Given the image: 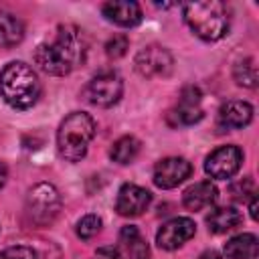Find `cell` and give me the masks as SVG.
Listing matches in <instances>:
<instances>
[{
    "instance_id": "cell-1",
    "label": "cell",
    "mask_w": 259,
    "mask_h": 259,
    "mask_svg": "<svg viewBox=\"0 0 259 259\" xmlns=\"http://www.w3.org/2000/svg\"><path fill=\"white\" fill-rule=\"evenodd\" d=\"M87 40L75 24H61L51 42H42L34 51V63L47 75H67L85 63Z\"/></svg>"
},
{
    "instance_id": "cell-2",
    "label": "cell",
    "mask_w": 259,
    "mask_h": 259,
    "mask_svg": "<svg viewBox=\"0 0 259 259\" xmlns=\"http://www.w3.org/2000/svg\"><path fill=\"white\" fill-rule=\"evenodd\" d=\"M0 95L14 109H28L40 97V81L34 69L22 61H12L0 71Z\"/></svg>"
},
{
    "instance_id": "cell-3",
    "label": "cell",
    "mask_w": 259,
    "mask_h": 259,
    "mask_svg": "<svg viewBox=\"0 0 259 259\" xmlns=\"http://www.w3.org/2000/svg\"><path fill=\"white\" fill-rule=\"evenodd\" d=\"M184 22L188 28L202 40H219L229 32L231 16L229 6L219 0H206V2H188L182 6Z\"/></svg>"
},
{
    "instance_id": "cell-4",
    "label": "cell",
    "mask_w": 259,
    "mask_h": 259,
    "mask_svg": "<svg viewBox=\"0 0 259 259\" xmlns=\"http://www.w3.org/2000/svg\"><path fill=\"white\" fill-rule=\"evenodd\" d=\"M95 138V121L85 111L69 113L57 132V150L67 162H79L85 158L91 140Z\"/></svg>"
},
{
    "instance_id": "cell-5",
    "label": "cell",
    "mask_w": 259,
    "mask_h": 259,
    "mask_svg": "<svg viewBox=\"0 0 259 259\" xmlns=\"http://www.w3.org/2000/svg\"><path fill=\"white\" fill-rule=\"evenodd\" d=\"M59 210H61V196L53 184L38 182L28 190L24 200V217L28 225H32L34 229L49 227L57 219Z\"/></svg>"
},
{
    "instance_id": "cell-6",
    "label": "cell",
    "mask_w": 259,
    "mask_h": 259,
    "mask_svg": "<svg viewBox=\"0 0 259 259\" xmlns=\"http://www.w3.org/2000/svg\"><path fill=\"white\" fill-rule=\"evenodd\" d=\"M123 83L117 73L113 71H101L97 73L85 87V97L89 103L99 107H111L121 99Z\"/></svg>"
},
{
    "instance_id": "cell-7",
    "label": "cell",
    "mask_w": 259,
    "mask_h": 259,
    "mask_svg": "<svg viewBox=\"0 0 259 259\" xmlns=\"http://www.w3.org/2000/svg\"><path fill=\"white\" fill-rule=\"evenodd\" d=\"M134 65L142 77H166L174 67V59L166 47L148 45L140 49V53L134 59Z\"/></svg>"
},
{
    "instance_id": "cell-8",
    "label": "cell",
    "mask_w": 259,
    "mask_h": 259,
    "mask_svg": "<svg viewBox=\"0 0 259 259\" xmlns=\"http://www.w3.org/2000/svg\"><path fill=\"white\" fill-rule=\"evenodd\" d=\"M202 93L198 87L194 85H188L180 91V97H178V103L168 111V121L170 125L178 127V125H192L196 121L202 119L204 111H202Z\"/></svg>"
},
{
    "instance_id": "cell-9",
    "label": "cell",
    "mask_w": 259,
    "mask_h": 259,
    "mask_svg": "<svg viewBox=\"0 0 259 259\" xmlns=\"http://www.w3.org/2000/svg\"><path fill=\"white\" fill-rule=\"evenodd\" d=\"M243 162V152L237 146H221L212 150L204 160V172L214 180L233 178Z\"/></svg>"
},
{
    "instance_id": "cell-10",
    "label": "cell",
    "mask_w": 259,
    "mask_h": 259,
    "mask_svg": "<svg viewBox=\"0 0 259 259\" xmlns=\"http://www.w3.org/2000/svg\"><path fill=\"white\" fill-rule=\"evenodd\" d=\"M196 233V225L192 219L188 217H176L170 219L168 223H164L158 233H156V243L160 249L166 251H174L178 247H182L186 241H190Z\"/></svg>"
},
{
    "instance_id": "cell-11",
    "label": "cell",
    "mask_w": 259,
    "mask_h": 259,
    "mask_svg": "<svg viewBox=\"0 0 259 259\" xmlns=\"http://www.w3.org/2000/svg\"><path fill=\"white\" fill-rule=\"evenodd\" d=\"M190 174H192V164L186 158L170 156V158L160 160L154 166V184L158 188L170 190V188H176L178 184H182Z\"/></svg>"
},
{
    "instance_id": "cell-12",
    "label": "cell",
    "mask_w": 259,
    "mask_h": 259,
    "mask_svg": "<svg viewBox=\"0 0 259 259\" xmlns=\"http://www.w3.org/2000/svg\"><path fill=\"white\" fill-rule=\"evenodd\" d=\"M152 204V194L138 184H123L115 198V210L121 217H140Z\"/></svg>"
},
{
    "instance_id": "cell-13",
    "label": "cell",
    "mask_w": 259,
    "mask_h": 259,
    "mask_svg": "<svg viewBox=\"0 0 259 259\" xmlns=\"http://www.w3.org/2000/svg\"><path fill=\"white\" fill-rule=\"evenodd\" d=\"M101 12L103 16L117 24V26H123V28H130V26H136L142 22V8L138 2H132V0H111V2H105L101 6Z\"/></svg>"
},
{
    "instance_id": "cell-14",
    "label": "cell",
    "mask_w": 259,
    "mask_h": 259,
    "mask_svg": "<svg viewBox=\"0 0 259 259\" xmlns=\"http://www.w3.org/2000/svg\"><path fill=\"white\" fill-rule=\"evenodd\" d=\"M253 119V107L247 101L231 99L219 109V125L225 130H241Z\"/></svg>"
},
{
    "instance_id": "cell-15",
    "label": "cell",
    "mask_w": 259,
    "mask_h": 259,
    "mask_svg": "<svg viewBox=\"0 0 259 259\" xmlns=\"http://www.w3.org/2000/svg\"><path fill=\"white\" fill-rule=\"evenodd\" d=\"M217 196H219L217 186L210 180H200V182H194L192 186H188L184 190L182 202L188 210H202V208L214 204Z\"/></svg>"
},
{
    "instance_id": "cell-16",
    "label": "cell",
    "mask_w": 259,
    "mask_h": 259,
    "mask_svg": "<svg viewBox=\"0 0 259 259\" xmlns=\"http://www.w3.org/2000/svg\"><path fill=\"white\" fill-rule=\"evenodd\" d=\"M259 253V239L253 233H241L225 243L227 259H255Z\"/></svg>"
},
{
    "instance_id": "cell-17",
    "label": "cell",
    "mask_w": 259,
    "mask_h": 259,
    "mask_svg": "<svg viewBox=\"0 0 259 259\" xmlns=\"http://www.w3.org/2000/svg\"><path fill=\"white\" fill-rule=\"evenodd\" d=\"M239 223H241V212L233 206H217L206 217L208 231L214 235H223L227 231H233L235 227H239Z\"/></svg>"
},
{
    "instance_id": "cell-18",
    "label": "cell",
    "mask_w": 259,
    "mask_h": 259,
    "mask_svg": "<svg viewBox=\"0 0 259 259\" xmlns=\"http://www.w3.org/2000/svg\"><path fill=\"white\" fill-rule=\"evenodd\" d=\"M24 38V24L10 12H0V47L12 49Z\"/></svg>"
},
{
    "instance_id": "cell-19",
    "label": "cell",
    "mask_w": 259,
    "mask_h": 259,
    "mask_svg": "<svg viewBox=\"0 0 259 259\" xmlns=\"http://www.w3.org/2000/svg\"><path fill=\"white\" fill-rule=\"evenodd\" d=\"M119 243H121V247L125 249V253H127L130 259H150L148 243H146L144 237L140 235L138 227H134V225L123 227L121 233H119Z\"/></svg>"
},
{
    "instance_id": "cell-20",
    "label": "cell",
    "mask_w": 259,
    "mask_h": 259,
    "mask_svg": "<svg viewBox=\"0 0 259 259\" xmlns=\"http://www.w3.org/2000/svg\"><path fill=\"white\" fill-rule=\"evenodd\" d=\"M140 146L142 144H140L138 138H134V136H121L119 140L113 142V146L109 150V156L117 164H130V162H134L138 158Z\"/></svg>"
},
{
    "instance_id": "cell-21",
    "label": "cell",
    "mask_w": 259,
    "mask_h": 259,
    "mask_svg": "<svg viewBox=\"0 0 259 259\" xmlns=\"http://www.w3.org/2000/svg\"><path fill=\"white\" fill-rule=\"evenodd\" d=\"M233 77L237 81V85H243V87H255L257 85V69H255V63L253 59H243L235 65L233 69Z\"/></svg>"
},
{
    "instance_id": "cell-22",
    "label": "cell",
    "mask_w": 259,
    "mask_h": 259,
    "mask_svg": "<svg viewBox=\"0 0 259 259\" xmlns=\"http://www.w3.org/2000/svg\"><path fill=\"white\" fill-rule=\"evenodd\" d=\"M101 231V219L97 214H85L79 223H77V235L81 239H93L97 233Z\"/></svg>"
},
{
    "instance_id": "cell-23",
    "label": "cell",
    "mask_w": 259,
    "mask_h": 259,
    "mask_svg": "<svg viewBox=\"0 0 259 259\" xmlns=\"http://www.w3.org/2000/svg\"><path fill=\"white\" fill-rule=\"evenodd\" d=\"M127 47H130L127 36H125V34H115V36H111V38L105 42V53H107V57H111V59H119V57L125 55Z\"/></svg>"
},
{
    "instance_id": "cell-24",
    "label": "cell",
    "mask_w": 259,
    "mask_h": 259,
    "mask_svg": "<svg viewBox=\"0 0 259 259\" xmlns=\"http://www.w3.org/2000/svg\"><path fill=\"white\" fill-rule=\"evenodd\" d=\"M255 194V186H253V180L251 178H243L239 182H235L231 186V196L237 200V202H243L247 198H251Z\"/></svg>"
},
{
    "instance_id": "cell-25",
    "label": "cell",
    "mask_w": 259,
    "mask_h": 259,
    "mask_svg": "<svg viewBox=\"0 0 259 259\" xmlns=\"http://www.w3.org/2000/svg\"><path fill=\"white\" fill-rule=\"evenodd\" d=\"M0 259H36L34 251L24 245H14L4 251H0Z\"/></svg>"
},
{
    "instance_id": "cell-26",
    "label": "cell",
    "mask_w": 259,
    "mask_h": 259,
    "mask_svg": "<svg viewBox=\"0 0 259 259\" xmlns=\"http://www.w3.org/2000/svg\"><path fill=\"white\" fill-rule=\"evenodd\" d=\"M93 257L95 259H121V251H119V247L105 245V247H99Z\"/></svg>"
},
{
    "instance_id": "cell-27",
    "label": "cell",
    "mask_w": 259,
    "mask_h": 259,
    "mask_svg": "<svg viewBox=\"0 0 259 259\" xmlns=\"http://www.w3.org/2000/svg\"><path fill=\"white\" fill-rule=\"evenodd\" d=\"M198 259H223L214 249H208V251H202L200 255H198Z\"/></svg>"
},
{
    "instance_id": "cell-28",
    "label": "cell",
    "mask_w": 259,
    "mask_h": 259,
    "mask_svg": "<svg viewBox=\"0 0 259 259\" xmlns=\"http://www.w3.org/2000/svg\"><path fill=\"white\" fill-rule=\"evenodd\" d=\"M249 210H251V217L257 219V196H255V194L251 196V206H249Z\"/></svg>"
},
{
    "instance_id": "cell-29",
    "label": "cell",
    "mask_w": 259,
    "mask_h": 259,
    "mask_svg": "<svg viewBox=\"0 0 259 259\" xmlns=\"http://www.w3.org/2000/svg\"><path fill=\"white\" fill-rule=\"evenodd\" d=\"M6 176H8V174H6V166L0 162V188L6 184Z\"/></svg>"
}]
</instances>
